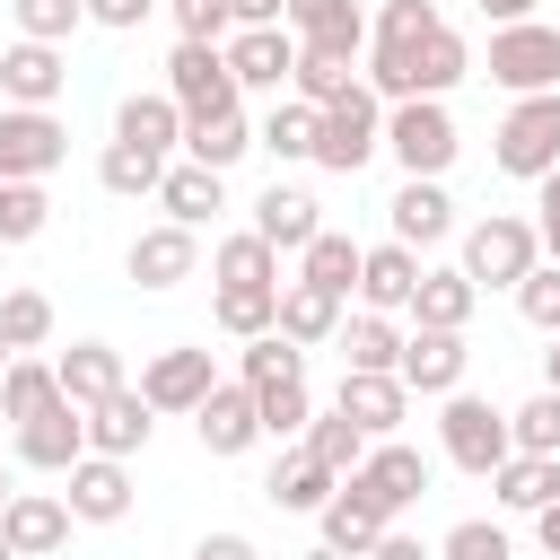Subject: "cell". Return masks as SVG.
<instances>
[{
  "mask_svg": "<svg viewBox=\"0 0 560 560\" xmlns=\"http://www.w3.org/2000/svg\"><path fill=\"white\" fill-rule=\"evenodd\" d=\"M376 149H385V96H376L368 79H359L350 96L315 105V158H306V166H324V175H359Z\"/></svg>",
  "mask_w": 560,
  "mask_h": 560,
  "instance_id": "cell-1",
  "label": "cell"
},
{
  "mask_svg": "<svg viewBox=\"0 0 560 560\" xmlns=\"http://www.w3.org/2000/svg\"><path fill=\"white\" fill-rule=\"evenodd\" d=\"M446 411H438V446H446V464L455 472H472V481H490L508 455H516V438H508V411L499 402H481V394H438Z\"/></svg>",
  "mask_w": 560,
  "mask_h": 560,
  "instance_id": "cell-2",
  "label": "cell"
},
{
  "mask_svg": "<svg viewBox=\"0 0 560 560\" xmlns=\"http://www.w3.org/2000/svg\"><path fill=\"white\" fill-rule=\"evenodd\" d=\"M490 166H499V175H516V184H534V175H551V166H560V88L516 96V105L499 114V131H490Z\"/></svg>",
  "mask_w": 560,
  "mask_h": 560,
  "instance_id": "cell-3",
  "label": "cell"
},
{
  "mask_svg": "<svg viewBox=\"0 0 560 560\" xmlns=\"http://www.w3.org/2000/svg\"><path fill=\"white\" fill-rule=\"evenodd\" d=\"M542 262V236H534V219H516V210H490V219H472L464 228V280L472 289H516L525 271Z\"/></svg>",
  "mask_w": 560,
  "mask_h": 560,
  "instance_id": "cell-4",
  "label": "cell"
},
{
  "mask_svg": "<svg viewBox=\"0 0 560 560\" xmlns=\"http://www.w3.org/2000/svg\"><path fill=\"white\" fill-rule=\"evenodd\" d=\"M385 149H394V166L402 175H446L455 166V114H446V96H402V105H385Z\"/></svg>",
  "mask_w": 560,
  "mask_h": 560,
  "instance_id": "cell-5",
  "label": "cell"
},
{
  "mask_svg": "<svg viewBox=\"0 0 560 560\" xmlns=\"http://www.w3.org/2000/svg\"><path fill=\"white\" fill-rule=\"evenodd\" d=\"M490 88H508V96L560 88V26H542V18L499 26V35H490Z\"/></svg>",
  "mask_w": 560,
  "mask_h": 560,
  "instance_id": "cell-6",
  "label": "cell"
},
{
  "mask_svg": "<svg viewBox=\"0 0 560 560\" xmlns=\"http://www.w3.org/2000/svg\"><path fill=\"white\" fill-rule=\"evenodd\" d=\"M70 158V131L52 105H0V184H44Z\"/></svg>",
  "mask_w": 560,
  "mask_h": 560,
  "instance_id": "cell-7",
  "label": "cell"
},
{
  "mask_svg": "<svg viewBox=\"0 0 560 560\" xmlns=\"http://www.w3.org/2000/svg\"><path fill=\"white\" fill-rule=\"evenodd\" d=\"M166 96H175L184 122H210V114L245 105L236 79H228V52H219V44H175V52H166Z\"/></svg>",
  "mask_w": 560,
  "mask_h": 560,
  "instance_id": "cell-8",
  "label": "cell"
},
{
  "mask_svg": "<svg viewBox=\"0 0 560 560\" xmlns=\"http://www.w3.org/2000/svg\"><path fill=\"white\" fill-rule=\"evenodd\" d=\"M61 481H70V490H61L70 525H122V516H131V464H122V455H79Z\"/></svg>",
  "mask_w": 560,
  "mask_h": 560,
  "instance_id": "cell-9",
  "label": "cell"
},
{
  "mask_svg": "<svg viewBox=\"0 0 560 560\" xmlns=\"http://www.w3.org/2000/svg\"><path fill=\"white\" fill-rule=\"evenodd\" d=\"M219 52H228L236 96H254V88H271V96H280V88H289V70H298V35H289V26H236Z\"/></svg>",
  "mask_w": 560,
  "mask_h": 560,
  "instance_id": "cell-10",
  "label": "cell"
},
{
  "mask_svg": "<svg viewBox=\"0 0 560 560\" xmlns=\"http://www.w3.org/2000/svg\"><path fill=\"white\" fill-rule=\"evenodd\" d=\"M464 368H472L464 332H438V324H411V332H402V359H394V376H402L411 394H455V385H464Z\"/></svg>",
  "mask_w": 560,
  "mask_h": 560,
  "instance_id": "cell-11",
  "label": "cell"
},
{
  "mask_svg": "<svg viewBox=\"0 0 560 560\" xmlns=\"http://www.w3.org/2000/svg\"><path fill=\"white\" fill-rule=\"evenodd\" d=\"M332 411H341V420H359L368 438H402V420H411V385H402V376L341 368V385H332Z\"/></svg>",
  "mask_w": 560,
  "mask_h": 560,
  "instance_id": "cell-12",
  "label": "cell"
},
{
  "mask_svg": "<svg viewBox=\"0 0 560 560\" xmlns=\"http://www.w3.org/2000/svg\"><path fill=\"white\" fill-rule=\"evenodd\" d=\"M192 429H201V446L210 455H245L254 438H262V411H254V385L245 376H219L201 402H192Z\"/></svg>",
  "mask_w": 560,
  "mask_h": 560,
  "instance_id": "cell-13",
  "label": "cell"
},
{
  "mask_svg": "<svg viewBox=\"0 0 560 560\" xmlns=\"http://www.w3.org/2000/svg\"><path fill=\"white\" fill-rule=\"evenodd\" d=\"M88 455V411L79 402H44L35 420H18V464L26 472H70Z\"/></svg>",
  "mask_w": 560,
  "mask_h": 560,
  "instance_id": "cell-14",
  "label": "cell"
},
{
  "mask_svg": "<svg viewBox=\"0 0 560 560\" xmlns=\"http://www.w3.org/2000/svg\"><path fill=\"white\" fill-rule=\"evenodd\" d=\"M359 481H368V499H376L385 516H402V508H420V490H429V455H420L411 438H376V446L359 455Z\"/></svg>",
  "mask_w": 560,
  "mask_h": 560,
  "instance_id": "cell-15",
  "label": "cell"
},
{
  "mask_svg": "<svg viewBox=\"0 0 560 560\" xmlns=\"http://www.w3.org/2000/svg\"><path fill=\"white\" fill-rule=\"evenodd\" d=\"M0 534H9L18 560H52V551L70 542V508H61V490H9Z\"/></svg>",
  "mask_w": 560,
  "mask_h": 560,
  "instance_id": "cell-16",
  "label": "cell"
},
{
  "mask_svg": "<svg viewBox=\"0 0 560 560\" xmlns=\"http://www.w3.org/2000/svg\"><path fill=\"white\" fill-rule=\"evenodd\" d=\"M192 262H201V236H192V228H175V219L140 228V236H131V254H122V271H131L140 289H175V280H192Z\"/></svg>",
  "mask_w": 560,
  "mask_h": 560,
  "instance_id": "cell-17",
  "label": "cell"
},
{
  "mask_svg": "<svg viewBox=\"0 0 560 560\" xmlns=\"http://www.w3.org/2000/svg\"><path fill=\"white\" fill-rule=\"evenodd\" d=\"M210 385H219V368H210V350H192V341H175V350H158V359L140 368L149 411H192Z\"/></svg>",
  "mask_w": 560,
  "mask_h": 560,
  "instance_id": "cell-18",
  "label": "cell"
},
{
  "mask_svg": "<svg viewBox=\"0 0 560 560\" xmlns=\"http://www.w3.org/2000/svg\"><path fill=\"white\" fill-rule=\"evenodd\" d=\"M149 429H158V411H149V394L140 385H114L105 402H88V455H140L149 446Z\"/></svg>",
  "mask_w": 560,
  "mask_h": 560,
  "instance_id": "cell-19",
  "label": "cell"
},
{
  "mask_svg": "<svg viewBox=\"0 0 560 560\" xmlns=\"http://www.w3.org/2000/svg\"><path fill=\"white\" fill-rule=\"evenodd\" d=\"M315 525H324V542H332V551L368 560V542H376V534H385L394 516H385V508L368 499V481H359V472H341V481H332V499L315 508Z\"/></svg>",
  "mask_w": 560,
  "mask_h": 560,
  "instance_id": "cell-20",
  "label": "cell"
},
{
  "mask_svg": "<svg viewBox=\"0 0 560 560\" xmlns=\"http://www.w3.org/2000/svg\"><path fill=\"white\" fill-rule=\"evenodd\" d=\"M350 289H359V306L402 315V306H411V289H420V254H411V245H394V236H385V245H359V280H350Z\"/></svg>",
  "mask_w": 560,
  "mask_h": 560,
  "instance_id": "cell-21",
  "label": "cell"
},
{
  "mask_svg": "<svg viewBox=\"0 0 560 560\" xmlns=\"http://www.w3.org/2000/svg\"><path fill=\"white\" fill-rule=\"evenodd\" d=\"M61 88H70L61 44H26V35H18V44L0 52V96H9V105H52Z\"/></svg>",
  "mask_w": 560,
  "mask_h": 560,
  "instance_id": "cell-22",
  "label": "cell"
},
{
  "mask_svg": "<svg viewBox=\"0 0 560 560\" xmlns=\"http://www.w3.org/2000/svg\"><path fill=\"white\" fill-rule=\"evenodd\" d=\"M158 210H166L175 228H201V219H219V210H228V175H219V166H201V158H175V166L158 175Z\"/></svg>",
  "mask_w": 560,
  "mask_h": 560,
  "instance_id": "cell-23",
  "label": "cell"
},
{
  "mask_svg": "<svg viewBox=\"0 0 560 560\" xmlns=\"http://www.w3.org/2000/svg\"><path fill=\"white\" fill-rule=\"evenodd\" d=\"M280 26L298 35V44H324V52H368V18H359V0H289L280 9Z\"/></svg>",
  "mask_w": 560,
  "mask_h": 560,
  "instance_id": "cell-24",
  "label": "cell"
},
{
  "mask_svg": "<svg viewBox=\"0 0 560 560\" xmlns=\"http://www.w3.org/2000/svg\"><path fill=\"white\" fill-rule=\"evenodd\" d=\"M385 210H394V245H411V254H420V245H438V236L455 228V201H446V184H438V175H402V192H394Z\"/></svg>",
  "mask_w": 560,
  "mask_h": 560,
  "instance_id": "cell-25",
  "label": "cell"
},
{
  "mask_svg": "<svg viewBox=\"0 0 560 560\" xmlns=\"http://www.w3.org/2000/svg\"><path fill=\"white\" fill-rule=\"evenodd\" d=\"M315 228H324V210H315V192H306V184H271V192L254 201V236H262L271 254H298Z\"/></svg>",
  "mask_w": 560,
  "mask_h": 560,
  "instance_id": "cell-26",
  "label": "cell"
},
{
  "mask_svg": "<svg viewBox=\"0 0 560 560\" xmlns=\"http://www.w3.org/2000/svg\"><path fill=\"white\" fill-rule=\"evenodd\" d=\"M52 385H61V402H105L114 385H122V350L114 341H70L61 359H52Z\"/></svg>",
  "mask_w": 560,
  "mask_h": 560,
  "instance_id": "cell-27",
  "label": "cell"
},
{
  "mask_svg": "<svg viewBox=\"0 0 560 560\" xmlns=\"http://www.w3.org/2000/svg\"><path fill=\"white\" fill-rule=\"evenodd\" d=\"M332 481L341 472H324L306 446H280V464H271V481H262V499L280 508V516H315L324 499H332Z\"/></svg>",
  "mask_w": 560,
  "mask_h": 560,
  "instance_id": "cell-28",
  "label": "cell"
},
{
  "mask_svg": "<svg viewBox=\"0 0 560 560\" xmlns=\"http://www.w3.org/2000/svg\"><path fill=\"white\" fill-rule=\"evenodd\" d=\"M114 140H131V149H149V158L184 149V114H175V96H166V88H158V96H122V105H114Z\"/></svg>",
  "mask_w": 560,
  "mask_h": 560,
  "instance_id": "cell-29",
  "label": "cell"
},
{
  "mask_svg": "<svg viewBox=\"0 0 560 560\" xmlns=\"http://www.w3.org/2000/svg\"><path fill=\"white\" fill-rule=\"evenodd\" d=\"M271 332H289L298 350H315V341L341 332V298L315 289V280H280V324H271Z\"/></svg>",
  "mask_w": 560,
  "mask_h": 560,
  "instance_id": "cell-30",
  "label": "cell"
},
{
  "mask_svg": "<svg viewBox=\"0 0 560 560\" xmlns=\"http://www.w3.org/2000/svg\"><path fill=\"white\" fill-rule=\"evenodd\" d=\"M490 499H499L508 516L551 508V499H560V455H508V464L490 472Z\"/></svg>",
  "mask_w": 560,
  "mask_h": 560,
  "instance_id": "cell-31",
  "label": "cell"
},
{
  "mask_svg": "<svg viewBox=\"0 0 560 560\" xmlns=\"http://www.w3.org/2000/svg\"><path fill=\"white\" fill-rule=\"evenodd\" d=\"M472 306H481V289L464 280V271H420V289H411V324H438V332H464L472 324Z\"/></svg>",
  "mask_w": 560,
  "mask_h": 560,
  "instance_id": "cell-32",
  "label": "cell"
},
{
  "mask_svg": "<svg viewBox=\"0 0 560 560\" xmlns=\"http://www.w3.org/2000/svg\"><path fill=\"white\" fill-rule=\"evenodd\" d=\"M464 70H472V44H464V35L438 18V26L420 35V52H411V96H446Z\"/></svg>",
  "mask_w": 560,
  "mask_h": 560,
  "instance_id": "cell-33",
  "label": "cell"
},
{
  "mask_svg": "<svg viewBox=\"0 0 560 560\" xmlns=\"http://www.w3.org/2000/svg\"><path fill=\"white\" fill-rule=\"evenodd\" d=\"M359 88V61L350 52H324V44H298V70H289V96L298 105H332Z\"/></svg>",
  "mask_w": 560,
  "mask_h": 560,
  "instance_id": "cell-34",
  "label": "cell"
},
{
  "mask_svg": "<svg viewBox=\"0 0 560 560\" xmlns=\"http://www.w3.org/2000/svg\"><path fill=\"white\" fill-rule=\"evenodd\" d=\"M332 341H341V368H368V376H394V359H402V332H394V315H376V306L350 315Z\"/></svg>",
  "mask_w": 560,
  "mask_h": 560,
  "instance_id": "cell-35",
  "label": "cell"
},
{
  "mask_svg": "<svg viewBox=\"0 0 560 560\" xmlns=\"http://www.w3.org/2000/svg\"><path fill=\"white\" fill-rule=\"evenodd\" d=\"M254 149V122H245V105H228V114H210V122H184V158H201V166H236Z\"/></svg>",
  "mask_w": 560,
  "mask_h": 560,
  "instance_id": "cell-36",
  "label": "cell"
},
{
  "mask_svg": "<svg viewBox=\"0 0 560 560\" xmlns=\"http://www.w3.org/2000/svg\"><path fill=\"white\" fill-rule=\"evenodd\" d=\"M210 271H219V289H280V254H271L254 228H236V236L210 254Z\"/></svg>",
  "mask_w": 560,
  "mask_h": 560,
  "instance_id": "cell-37",
  "label": "cell"
},
{
  "mask_svg": "<svg viewBox=\"0 0 560 560\" xmlns=\"http://www.w3.org/2000/svg\"><path fill=\"white\" fill-rule=\"evenodd\" d=\"M298 280H315V289L350 298V280H359V245H350L341 228H315V236L298 245Z\"/></svg>",
  "mask_w": 560,
  "mask_h": 560,
  "instance_id": "cell-38",
  "label": "cell"
},
{
  "mask_svg": "<svg viewBox=\"0 0 560 560\" xmlns=\"http://www.w3.org/2000/svg\"><path fill=\"white\" fill-rule=\"evenodd\" d=\"M298 446H306V455H315L324 472H359V455H368L376 438H368L359 420H341V411H315V420L298 429Z\"/></svg>",
  "mask_w": 560,
  "mask_h": 560,
  "instance_id": "cell-39",
  "label": "cell"
},
{
  "mask_svg": "<svg viewBox=\"0 0 560 560\" xmlns=\"http://www.w3.org/2000/svg\"><path fill=\"white\" fill-rule=\"evenodd\" d=\"M158 175H166V158L131 149V140H105V158H96V184H105L114 201H140V192H158Z\"/></svg>",
  "mask_w": 560,
  "mask_h": 560,
  "instance_id": "cell-40",
  "label": "cell"
},
{
  "mask_svg": "<svg viewBox=\"0 0 560 560\" xmlns=\"http://www.w3.org/2000/svg\"><path fill=\"white\" fill-rule=\"evenodd\" d=\"M44 402H61V385H52V359H26V350H18V359L0 368V411H9V420H35Z\"/></svg>",
  "mask_w": 560,
  "mask_h": 560,
  "instance_id": "cell-41",
  "label": "cell"
},
{
  "mask_svg": "<svg viewBox=\"0 0 560 560\" xmlns=\"http://www.w3.org/2000/svg\"><path fill=\"white\" fill-rule=\"evenodd\" d=\"M254 149H271V158H315V105H298V96H280L271 114H262V131H254Z\"/></svg>",
  "mask_w": 560,
  "mask_h": 560,
  "instance_id": "cell-42",
  "label": "cell"
},
{
  "mask_svg": "<svg viewBox=\"0 0 560 560\" xmlns=\"http://www.w3.org/2000/svg\"><path fill=\"white\" fill-rule=\"evenodd\" d=\"M210 324L236 332V341H254V332L280 324V289H219V298H210Z\"/></svg>",
  "mask_w": 560,
  "mask_h": 560,
  "instance_id": "cell-43",
  "label": "cell"
},
{
  "mask_svg": "<svg viewBox=\"0 0 560 560\" xmlns=\"http://www.w3.org/2000/svg\"><path fill=\"white\" fill-rule=\"evenodd\" d=\"M236 376L262 394V385H280V376H306V350H298L289 332H254V341L236 350Z\"/></svg>",
  "mask_w": 560,
  "mask_h": 560,
  "instance_id": "cell-44",
  "label": "cell"
},
{
  "mask_svg": "<svg viewBox=\"0 0 560 560\" xmlns=\"http://www.w3.org/2000/svg\"><path fill=\"white\" fill-rule=\"evenodd\" d=\"M254 411H262V438H280V446H289V438L315 420V394H306V376H280V385H262V394H254Z\"/></svg>",
  "mask_w": 560,
  "mask_h": 560,
  "instance_id": "cell-45",
  "label": "cell"
},
{
  "mask_svg": "<svg viewBox=\"0 0 560 560\" xmlns=\"http://www.w3.org/2000/svg\"><path fill=\"white\" fill-rule=\"evenodd\" d=\"M0 341L9 350H44L52 341V298L44 289H9L0 298Z\"/></svg>",
  "mask_w": 560,
  "mask_h": 560,
  "instance_id": "cell-46",
  "label": "cell"
},
{
  "mask_svg": "<svg viewBox=\"0 0 560 560\" xmlns=\"http://www.w3.org/2000/svg\"><path fill=\"white\" fill-rule=\"evenodd\" d=\"M9 18H18V35H26V44H70V35L88 26V9H79V0H9Z\"/></svg>",
  "mask_w": 560,
  "mask_h": 560,
  "instance_id": "cell-47",
  "label": "cell"
},
{
  "mask_svg": "<svg viewBox=\"0 0 560 560\" xmlns=\"http://www.w3.org/2000/svg\"><path fill=\"white\" fill-rule=\"evenodd\" d=\"M44 219H52L44 184H0V245H35V236H44Z\"/></svg>",
  "mask_w": 560,
  "mask_h": 560,
  "instance_id": "cell-48",
  "label": "cell"
},
{
  "mask_svg": "<svg viewBox=\"0 0 560 560\" xmlns=\"http://www.w3.org/2000/svg\"><path fill=\"white\" fill-rule=\"evenodd\" d=\"M508 438H516V455H560V394L542 385L525 411H508Z\"/></svg>",
  "mask_w": 560,
  "mask_h": 560,
  "instance_id": "cell-49",
  "label": "cell"
},
{
  "mask_svg": "<svg viewBox=\"0 0 560 560\" xmlns=\"http://www.w3.org/2000/svg\"><path fill=\"white\" fill-rule=\"evenodd\" d=\"M516 315H525L534 332H560V262H534V271L516 280Z\"/></svg>",
  "mask_w": 560,
  "mask_h": 560,
  "instance_id": "cell-50",
  "label": "cell"
},
{
  "mask_svg": "<svg viewBox=\"0 0 560 560\" xmlns=\"http://www.w3.org/2000/svg\"><path fill=\"white\" fill-rule=\"evenodd\" d=\"M438 560H508V534H499L490 516H464V525L438 542Z\"/></svg>",
  "mask_w": 560,
  "mask_h": 560,
  "instance_id": "cell-51",
  "label": "cell"
},
{
  "mask_svg": "<svg viewBox=\"0 0 560 560\" xmlns=\"http://www.w3.org/2000/svg\"><path fill=\"white\" fill-rule=\"evenodd\" d=\"M175 26H184V44H228L236 35L228 0H175Z\"/></svg>",
  "mask_w": 560,
  "mask_h": 560,
  "instance_id": "cell-52",
  "label": "cell"
},
{
  "mask_svg": "<svg viewBox=\"0 0 560 560\" xmlns=\"http://www.w3.org/2000/svg\"><path fill=\"white\" fill-rule=\"evenodd\" d=\"M534 236H542V262H560V166L534 175Z\"/></svg>",
  "mask_w": 560,
  "mask_h": 560,
  "instance_id": "cell-53",
  "label": "cell"
},
{
  "mask_svg": "<svg viewBox=\"0 0 560 560\" xmlns=\"http://www.w3.org/2000/svg\"><path fill=\"white\" fill-rule=\"evenodd\" d=\"M79 9H88V26H114V35H131V26H140L158 0H79Z\"/></svg>",
  "mask_w": 560,
  "mask_h": 560,
  "instance_id": "cell-54",
  "label": "cell"
},
{
  "mask_svg": "<svg viewBox=\"0 0 560 560\" xmlns=\"http://www.w3.org/2000/svg\"><path fill=\"white\" fill-rule=\"evenodd\" d=\"M368 560H438V551H429L420 534H402V525H385V534L368 542Z\"/></svg>",
  "mask_w": 560,
  "mask_h": 560,
  "instance_id": "cell-55",
  "label": "cell"
},
{
  "mask_svg": "<svg viewBox=\"0 0 560 560\" xmlns=\"http://www.w3.org/2000/svg\"><path fill=\"white\" fill-rule=\"evenodd\" d=\"M192 560H262V551H254V534H201Z\"/></svg>",
  "mask_w": 560,
  "mask_h": 560,
  "instance_id": "cell-56",
  "label": "cell"
},
{
  "mask_svg": "<svg viewBox=\"0 0 560 560\" xmlns=\"http://www.w3.org/2000/svg\"><path fill=\"white\" fill-rule=\"evenodd\" d=\"M280 9H289V0H228L236 26H280Z\"/></svg>",
  "mask_w": 560,
  "mask_h": 560,
  "instance_id": "cell-57",
  "label": "cell"
},
{
  "mask_svg": "<svg viewBox=\"0 0 560 560\" xmlns=\"http://www.w3.org/2000/svg\"><path fill=\"white\" fill-rule=\"evenodd\" d=\"M534 534H542V551L560 560V499H551V508H534Z\"/></svg>",
  "mask_w": 560,
  "mask_h": 560,
  "instance_id": "cell-58",
  "label": "cell"
},
{
  "mask_svg": "<svg viewBox=\"0 0 560 560\" xmlns=\"http://www.w3.org/2000/svg\"><path fill=\"white\" fill-rule=\"evenodd\" d=\"M481 18H499V26H516V18H534V0H481Z\"/></svg>",
  "mask_w": 560,
  "mask_h": 560,
  "instance_id": "cell-59",
  "label": "cell"
},
{
  "mask_svg": "<svg viewBox=\"0 0 560 560\" xmlns=\"http://www.w3.org/2000/svg\"><path fill=\"white\" fill-rule=\"evenodd\" d=\"M542 385L560 394V332H551V350H542Z\"/></svg>",
  "mask_w": 560,
  "mask_h": 560,
  "instance_id": "cell-60",
  "label": "cell"
},
{
  "mask_svg": "<svg viewBox=\"0 0 560 560\" xmlns=\"http://www.w3.org/2000/svg\"><path fill=\"white\" fill-rule=\"evenodd\" d=\"M298 560H350V551H332V542H315V551H298Z\"/></svg>",
  "mask_w": 560,
  "mask_h": 560,
  "instance_id": "cell-61",
  "label": "cell"
},
{
  "mask_svg": "<svg viewBox=\"0 0 560 560\" xmlns=\"http://www.w3.org/2000/svg\"><path fill=\"white\" fill-rule=\"evenodd\" d=\"M9 490H18V481H9V464H0V508H9Z\"/></svg>",
  "mask_w": 560,
  "mask_h": 560,
  "instance_id": "cell-62",
  "label": "cell"
},
{
  "mask_svg": "<svg viewBox=\"0 0 560 560\" xmlns=\"http://www.w3.org/2000/svg\"><path fill=\"white\" fill-rule=\"evenodd\" d=\"M0 560H18V551H9V534H0Z\"/></svg>",
  "mask_w": 560,
  "mask_h": 560,
  "instance_id": "cell-63",
  "label": "cell"
},
{
  "mask_svg": "<svg viewBox=\"0 0 560 560\" xmlns=\"http://www.w3.org/2000/svg\"><path fill=\"white\" fill-rule=\"evenodd\" d=\"M9 359H18V350H9V341H0V368H9Z\"/></svg>",
  "mask_w": 560,
  "mask_h": 560,
  "instance_id": "cell-64",
  "label": "cell"
}]
</instances>
